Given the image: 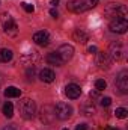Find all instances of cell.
Returning a JSON list of instances; mask_svg holds the SVG:
<instances>
[{"mask_svg":"<svg viewBox=\"0 0 128 130\" xmlns=\"http://www.w3.org/2000/svg\"><path fill=\"white\" fill-rule=\"evenodd\" d=\"M21 6H23V9H24L26 12H29V14H32L33 11H35V6H33V5H30V3L23 2V3H21Z\"/></svg>","mask_w":128,"mask_h":130,"instance_id":"22","label":"cell"},{"mask_svg":"<svg viewBox=\"0 0 128 130\" xmlns=\"http://www.w3.org/2000/svg\"><path fill=\"white\" fill-rule=\"evenodd\" d=\"M33 41L38 44V45H48L50 42V35L47 30H39L33 35Z\"/></svg>","mask_w":128,"mask_h":130,"instance_id":"12","label":"cell"},{"mask_svg":"<svg viewBox=\"0 0 128 130\" xmlns=\"http://www.w3.org/2000/svg\"><path fill=\"white\" fill-rule=\"evenodd\" d=\"M2 130H15V127L14 126H6V127H3Z\"/></svg>","mask_w":128,"mask_h":130,"instance_id":"29","label":"cell"},{"mask_svg":"<svg viewBox=\"0 0 128 130\" xmlns=\"http://www.w3.org/2000/svg\"><path fill=\"white\" fill-rule=\"evenodd\" d=\"M50 15H51L53 18H57V17H59V12H57V11L53 8V9H50Z\"/></svg>","mask_w":128,"mask_h":130,"instance_id":"25","label":"cell"},{"mask_svg":"<svg viewBox=\"0 0 128 130\" xmlns=\"http://www.w3.org/2000/svg\"><path fill=\"white\" fill-rule=\"evenodd\" d=\"M89 95H91L92 98H96L98 95H99V91H96V89H95V91H91V92H89Z\"/></svg>","mask_w":128,"mask_h":130,"instance_id":"28","label":"cell"},{"mask_svg":"<svg viewBox=\"0 0 128 130\" xmlns=\"http://www.w3.org/2000/svg\"><path fill=\"white\" fill-rule=\"evenodd\" d=\"M47 62L50 65H62L63 64V61L60 59V56L57 55V52L48 53V55H47Z\"/></svg>","mask_w":128,"mask_h":130,"instance_id":"15","label":"cell"},{"mask_svg":"<svg viewBox=\"0 0 128 130\" xmlns=\"http://www.w3.org/2000/svg\"><path fill=\"white\" fill-rule=\"evenodd\" d=\"M62 130H68V129H62Z\"/></svg>","mask_w":128,"mask_h":130,"instance_id":"32","label":"cell"},{"mask_svg":"<svg viewBox=\"0 0 128 130\" xmlns=\"http://www.w3.org/2000/svg\"><path fill=\"white\" fill-rule=\"evenodd\" d=\"M105 88H107V82H105L104 79H98V80L95 82V89L96 91L101 92V91H104Z\"/></svg>","mask_w":128,"mask_h":130,"instance_id":"21","label":"cell"},{"mask_svg":"<svg viewBox=\"0 0 128 130\" xmlns=\"http://www.w3.org/2000/svg\"><path fill=\"white\" fill-rule=\"evenodd\" d=\"M57 55L60 56V59H62L63 62H68V61L74 56V47H72L71 44H63V45L59 47Z\"/></svg>","mask_w":128,"mask_h":130,"instance_id":"10","label":"cell"},{"mask_svg":"<svg viewBox=\"0 0 128 130\" xmlns=\"http://www.w3.org/2000/svg\"><path fill=\"white\" fill-rule=\"evenodd\" d=\"M3 30L9 36H15L18 33V26L9 14H3Z\"/></svg>","mask_w":128,"mask_h":130,"instance_id":"4","label":"cell"},{"mask_svg":"<svg viewBox=\"0 0 128 130\" xmlns=\"http://www.w3.org/2000/svg\"><path fill=\"white\" fill-rule=\"evenodd\" d=\"M3 115H5L6 118H12V117H14V106H12L11 101H6V103L3 104Z\"/></svg>","mask_w":128,"mask_h":130,"instance_id":"18","label":"cell"},{"mask_svg":"<svg viewBox=\"0 0 128 130\" xmlns=\"http://www.w3.org/2000/svg\"><path fill=\"white\" fill-rule=\"evenodd\" d=\"M12 50L9 48H0V62H9L12 59Z\"/></svg>","mask_w":128,"mask_h":130,"instance_id":"17","label":"cell"},{"mask_svg":"<svg viewBox=\"0 0 128 130\" xmlns=\"http://www.w3.org/2000/svg\"><path fill=\"white\" fill-rule=\"evenodd\" d=\"M113 62V59L110 58L109 52H96V64L99 65V68H110V65Z\"/></svg>","mask_w":128,"mask_h":130,"instance_id":"9","label":"cell"},{"mask_svg":"<svg viewBox=\"0 0 128 130\" xmlns=\"http://www.w3.org/2000/svg\"><path fill=\"white\" fill-rule=\"evenodd\" d=\"M5 95L9 98H17L21 95V91L18 89V88H15V86H8L6 89H5Z\"/></svg>","mask_w":128,"mask_h":130,"instance_id":"16","label":"cell"},{"mask_svg":"<svg viewBox=\"0 0 128 130\" xmlns=\"http://www.w3.org/2000/svg\"><path fill=\"white\" fill-rule=\"evenodd\" d=\"M18 110L24 120H32L36 113V103L32 98H23L18 103Z\"/></svg>","mask_w":128,"mask_h":130,"instance_id":"1","label":"cell"},{"mask_svg":"<svg viewBox=\"0 0 128 130\" xmlns=\"http://www.w3.org/2000/svg\"><path fill=\"white\" fill-rule=\"evenodd\" d=\"M88 52H89V53H92V55H96V52H98V48H96L95 45H91V47L88 48Z\"/></svg>","mask_w":128,"mask_h":130,"instance_id":"26","label":"cell"},{"mask_svg":"<svg viewBox=\"0 0 128 130\" xmlns=\"http://www.w3.org/2000/svg\"><path fill=\"white\" fill-rule=\"evenodd\" d=\"M110 30L115 33H119V35H122V33H125L128 30V21L127 18H115V20H112L110 21Z\"/></svg>","mask_w":128,"mask_h":130,"instance_id":"6","label":"cell"},{"mask_svg":"<svg viewBox=\"0 0 128 130\" xmlns=\"http://www.w3.org/2000/svg\"><path fill=\"white\" fill-rule=\"evenodd\" d=\"M26 74L29 76V79H33V76H35V68H33V67H29L27 71H26Z\"/></svg>","mask_w":128,"mask_h":130,"instance_id":"24","label":"cell"},{"mask_svg":"<svg viewBox=\"0 0 128 130\" xmlns=\"http://www.w3.org/2000/svg\"><path fill=\"white\" fill-rule=\"evenodd\" d=\"M54 115L59 118V120H68L71 115H72V107L68 104V103H57L54 106Z\"/></svg>","mask_w":128,"mask_h":130,"instance_id":"5","label":"cell"},{"mask_svg":"<svg viewBox=\"0 0 128 130\" xmlns=\"http://www.w3.org/2000/svg\"><path fill=\"white\" fill-rule=\"evenodd\" d=\"M51 5H53V6H57V5H59V0H51Z\"/></svg>","mask_w":128,"mask_h":130,"instance_id":"30","label":"cell"},{"mask_svg":"<svg viewBox=\"0 0 128 130\" xmlns=\"http://www.w3.org/2000/svg\"><path fill=\"white\" fill-rule=\"evenodd\" d=\"M116 86L119 89L121 94H127L128 92V71H121L118 74V79H116Z\"/></svg>","mask_w":128,"mask_h":130,"instance_id":"8","label":"cell"},{"mask_svg":"<svg viewBox=\"0 0 128 130\" xmlns=\"http://www.w3.org/2000/svg\"><path fill=\"white\" fill-rule=\"evenodd\" d=\"M39 79H41L42 82L51 83V82L56 79V74H54V71H53V70H50V68H44V70H41V71H39Z\"/></svg>","mask_w":128,"mask_h":130,"instance_id":"13","label":"cell"},{"mask_svg":"<svg viewBox=\"0 0 128 130\" xmlns=\"http://www.w3.org/2000/svg\"><path fill=\"white\" fill-rule=\"evenodd\" d=\"M74 39L78 41V42H81V44H86L89 41V35L84 32L83 29H75L74 30Z\"/></svg>","mask_w":128,"mask_h":130,"instance_id":"14","label":"cell"},{"mask_svg":"<svg viewBox=\"0 0 128 130\" xmlns=\"http://www.w3.org/2000/svg\"><path fill=\"white\" fill-rule=\"evenodd\" d=\"M96 5H98V0H72L68 3V9L80 14V12H84L91 8H95Z\"/></svg>","mask_w":128,"mask_h":130,"instance_id":"2","label":"cell"},{"mask_svg":"<svg viewBox=\"0 0 128 130\" xmlns=\"http://www.w3.org/2000/svg\"><path fill=\"white\" fill-rule=\"evenodd\" d=\"M110 104H112V98H110V97L101 98V106H102V107H109Z\"/></svg>","mask_w":128,"mask_h":130,"instance_id":"23","label":"cell"},{"mask_svg":"<svg viewBox=\"0 0 128 130\" xmlns=\"http://www.w3.org/2000/svg\"><path fill=\"white\" fill-rule=\"evenodd\" d=\"M65 94H66L68 98L75 100V98H78L81 95V88H80L77 83H69V85H66V88H65Z\"/></svg>","mask_w":128,"mask_h":130,"instance_id":"11","label":"cell"},{"mask_svg":"<svg viewBox=\"0 0 128 130\" xmlns=\"http://www.w3.org/2000/svg\"><path fill=\"white\" fill-rule=\"evenodd\" d=\"M107 130H116V129H107Z\"/></svg>","mask_w":128,"mask_h":130,"instance_id":"31","label":"cell"},{"mask_svg":"<svg viewBox=\"0 0 128 130\" xmlns=\"http://www.w3.org/2000/svg\"><path fill=\"white\" fill-rule=\"evenodd\" d=\"M115 115H116V118H121V120H125L128 117V110L125 107H118L116 110H115Z\"/></svg>","mask_w":128,"mask_h":130,"instance_id":"20","label":"cell"},{"mask_svg":"<svg viewBox=\"0 0 128 130\" xmlns=\"http://www.w3.org/2000/svg\"><path fill=\"white\" fill-rule=\"evenodd\" d=\"M124 53H125V48L121 42H112L110 44V48H109V55L113 61H121L124 58Z\"/></svg>","mask_w":128,"mask_h":130,"instance_id":"7","label":"cell"},{"mask_svg":"<svg viewBox=\"0 0 128 130\" xmlns=\"http://www.w3.org/2000/svg\"><path fill=\"white\" fill-rule=\"evenodd\" d=\"M105 14L109 17H115V18H125L127 15V8L125 5H121V3H112L105 8Z\"/></svg>","mask_w":128,"mask_h":130,"instance_id":"3","label":"cell"},{"mask_svg":"<svg viewBox=\"0 0 128 130\" xmlns=\"http://www.w3.org/2000/svg\"><path fill=\"white\" fill-rule=\"evenodd\" d=\"M81 110H83L84 115H94V113H95V106H94L92 103H86V104H83Z\"/></svg>","mask_w":128,"mask_h":130,"instance_id":"19","label":"cell"},{"mask_svg":"<svg viewBox=\"0 0 128 130\" xmlns=\"http://www.w3.org/2000/svg\"><path fill=\"white\" fill-rule=\"evenodd\" d=\"M75 130H88V124H78Z\"/></svg>","mask_w":128,"mask_h":130,"instance_id":"27","label":"cell"}]
</instances>
